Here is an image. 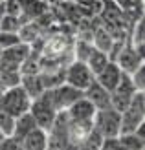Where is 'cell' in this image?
Instances as JSON below:
<instances>
[{
  "label": "cell",
  "mask_w": 145,
  "mask_h": 150,
  "mask_svg": "<svg viewBox=\"0 0 145 150\" xmlns=\"http://www.w3.org/2000/svg\"><path fill=\"white\" fill-rule=\"evenodd\" d=\"M145 123V90H138L127 104V108L121 112V128L119 134L134 132L138 125Z\"/></svg>",
  "instance_id": "obj_1"
},
{
  "label": "cell",
  "mask_w": 145,
  "mask_h": 150,
  "mask_svg": "<svg viewBox=\"0 0 145 150\" xmlns=\"http://www.w3.org/2000/svg\"><path fill=\"white\" fill-rule=\"evenodd\" d=\"M28 112L35 117V121H37V125H39L41 128L48 130L50 126H51V123H53V119H55L59 110L55 108V104H53L50 92H48V90H44L41 95H37V97L31 99Z\"/></svg>",
  "instance_id": "obj_2"
},
{
  "label": "cell",
  "mask_w": 145,
  "mask_h": 150,
  "mask_svg": "<svg viewBox=\"0 0 145 150\" xmlns=\"http://www.w3.org/2000/svg\"><path fill=\"white\" fill-rule=\"evenodd\" d=\"M29 103H31V99H29V95L22 90L20 84L9 86V88L2 90V93H0V110L11 114L13 117L28 112Z\"/></svg>",
  "instance_id": "obj_3"
},
{
  "label": "cell",
  "mask_w": 145,
  "mask_h": 150,
  "mask_svg": "<svg viewBox=\"0 0 145 150\" xmlns=\"http://www.w3.org/2000/svg\"><path fill=\"white\" fill-rule=\"evenodd\" d=\"M48 132V148L63 150L72 148L70 146V126H68V115L66 110H59Z\"/></svg>",
  "instance_id": "obj_4"
},
{
  "label": "cell",
  "mask_w": 145,
  "mask_h": 150,
  "mask_svg": "<svg viewBox=\"0 0 145 150\" xmlns=\"http://www.w3.org/2000/svg\"><path fill=\"white\" fill-rule=\"evenodd\" d=\"M94 128L101 134L103 137L119 136L121 112H118L116 108H112V106L96 110V114H94Z\"/></svg>",
  "instance_id": "obj_5"
},
{
  "label": "cell",
  "mask_w": 145,
  "mask_h": 150,
  "mask_svg": "<svg viewBox=\"0 0 145 150\" xmlns=\"http://www.w3.org/2000/svg\"><path fill=\"white\" fill-rule=\"evenodd\" d=\"M145 61V55H143V46H134L131 37H129L127 33V39L123 42V46H121L119 53L116 57V62L121 70H123L125 73H132L138 66H141Z\"/></svg>",
  "instance_id": "obj_6"
},
{
  "label": "cell",
  "mask_w": 145,
  "mask_h": 150,
  "mask_svg": "<svg viewBox=\"0 0 145 150\" xmlns=\"http://www.w3.org/2000/svg\"><path fill=\"white\" fill-rule=\"evenodd\" d=\"M94 79L96 77H94V73L90 71V68L86 66V62L77 61V59L72 61L64 68V82H68V84H72V86L79 88V90H85Z\"/></svg>",
  "instance_id": "obj_7"
},
{
  "label": "cell",
  "mask_w": 145,
  "mask_h": 150,
  "mask_svg": "<svg viewBox=\"0 0 145 150\" xmlns=\"http://www.w3.org/2000/svg\"><path fill=\"white\" fill-rule=\"evenodd\" d=\"M136 92H138V90H136V86L132 84L129 73L123 71V75H121V79L116 84V88L110 92V106L116 108L118 112H123L127 108V104L131 103V99L134 97Z\"/></svg>",
  "instance_id": "obj_8"
},
{
  "label": "cell",
  "mask_w": 145,
  "mask_h": 150,
  "mask_svg": "<svg viewBox=\"0 0 145 150\" xmlns=\"http://www.w3.org/2000/svg\"><path fill=\"white\" fill-rule=\"evenodd\" d=\"M48 92H50L51 101L57 110H66L72 103H75L79 97H83V90L68 84V82H61V84L50 88Z\"/></svg>",
  "instance_id": "obj_9"
},
{
  "label": "cell",
  "mask_w": 145,
  "mask_h": 150,
  "mask_svg": "<svg viewBox=\"0 0 145 150\" xmlns=\"http://www.w3.org/2000/svg\"><path fill=\"white\" fill-rule=\"evenodd\" d=\"M83 97H86V99L94 104L96 110H101V108H109L110 106V92L106 88H103L96 79L90 82L85 90H83Z\"/></svg>",
  "instance_id": "obj_10"
},
{
  "label": "cell",
  "mask_w": 145,
  "mask_h": 150,
  "mask_svg": "<svg viewBox=\"0 0 145 150\" xmlns=\"http://www.w3.org/2000/svg\"><path fill=\"white\" fill-rule=\"evenodd\" d=\"M19 4H20V20L24 24L42 17L50 7V2H46V0H19Z\"/></svg>",
  "instance_id": "obj_11"
},
{
  "label": "cell",
  "mask_w": 145,
  "mask_h": 150,
  "mask_svg": "<svg viewBox=\"0 0 145 150\" xmlns=\"http://www.w3.org/2000/svg\"><path fill=\"white\" fill-rule=\"evenodd\" d=\"M121 75H123V70H121L114 61H109L105 68L96 75V81H97L103 88L109 90V92H112V90L116 88V84L119 82Z\"/></svg>",
  "instance_id": "obj_12"
},
{
  "label": "cell",
  "mask_w": 145,
  "mask_h": 150,
  "mask_svg": "<svg viewBox=\"0 0 145 150\" xmlns=\"http://www.w3.org/2000/svg\"><path fill=\"white\" fill-rule=\"evenodd\" d=\"M20 148L24 150H46L48 148V132L35 126L31 132H28L20 141Z\"/></svg>",
  "instance_id": "obj_13"
},
{
  "label": "cell",
  "mask_w": 145,
  "mask_h": 150,
  "mask_svg": "<svg viewBox=\"0 0 145 150\" xmlns=\"http://www.w3.org/2000/svg\"><path fill=\"white\" fill-rule=\"evenodd\" d=\"M19 84L29 95V99L41 95L44 90H46L44 88V82H42V77H41V71L39 73H20V82Z\"/></svg>",
  "instance_id": "obj_14"
},
{
  "label": "cell",
  "mask_w": 145,
  "mask_h": 150,
  "mask_svg": "<svg viewBox=\"0 0 145 150\" xmlns=\"http://www.w3.org/2000/svg\"><path fill=\"white\" fill-rule=\"evenodd\" d=\"M35 126H39L35 121V117L29 114V112H24V114H20L15 117V126H13V134H11V137H15L20 143L22 137L26 136L28 132H31Z\"/></svg>",
  "instance_id": "obj_15"
},
{
  "label": "cell",
  "mask_w": 145,
  "mask_h": 150,
  "mask_svg": "<svg viewBox=\"0 0 145 150\" xmlns=\"http://www.w3.org/2000/svg\"><path fill=\"white\" fill-rule=\"evenodd\" d=\"M114 2L123 9V13L129 17L131 22L143 17V0H114Z\"/></svg>",
  "instance_id": "obj_16"
},
{
  "label": "cell",
  "mask_w": 145,
  "mask_h": 150,
  "mask_svg": "<svg viewBox=\"0 0 145 150\" xmlns=\"http://www.w3.org/2000/svg\"><path fill=\"white\" fill-rule=\"evenodd\" d=\"M109 61H110V59H109V55H106L105 51L94 48V50H92V53H90L88 59H86V66L90 68V71H92V73H94V77H96V75L106 66V62H109Z\"/></svg>",
  "instance_id": "obj_17"
},
{
  "label": "cell",
  "mask_w": 145,
  "mask_h": 150,
  "mask_svg": "<svg viewBox=\"0 0 145 150\" xmlns=\"http://www.w3.org/2000/svg\"><path fill=\"white\" fill-rule=\"evenodd\" d=\"M121 148L123 150H143L145 148V139H141L136 132H125L119 134Z\"/></svg>",
  "instance_id": "obj_18"
},
{
  "label": "cell",
  "mask_w": 145,
  "mask_h": 150,
  "mask_svg": "<svg viewBox=\"0 0 145 150\" xmlns=\"http://www.w3.org/2000/svg\"><path fill=\"white\" fill-rule=\"evenodd\" d=\"M24 22L20 20L19 15H9V13H4L0 17V29L2 31H13V33H19L20 28Z\"/></svg>",
  "instance_id": "obj_19"
},
{
  "label": "cell",
  "mask_w": 145,
  "mask_h": 150,
  "mask_svg": "<svg viewBox=\"0 0 145 150\" xmlns=\"http://www.w3.org/2000/svg\"><path fill=\"white\" fill-rule=\"evenodd\" d=\"M101 143H103V136L99 134L94 126H92V130H90L85 139L81 141V145L79 148H88V150H101Z\"/></svg>",
  "instance_id": "obj_20"
},
{
  "label": "cell",
  "mask_w": 145,
  "mask_h": 150,
  "mask_svg": "<svg viewBox=\"0 0 145 150\" xmlns=\"http://www.w3.org/2000/svg\"><path fill=\"white\" fill-rule=\"evenodd\" d=\"M13 126H15V117L7 112L0 110V132L4 134V137H9L13 134Z\"/></svg>",
  "instance_id": "obj_21"
},
{
  "label": "cell",
  "mask_w": 145,
  "mask_h": 150,
  "mask_svg": "<svg viewBox=\"0 0 145 150\" xmlns=\"http://www.w3.org/2000/svg\"><path fill=\"white\" fill-rule=\"evenodd\" d=\"M19 42H22L19 33L2 31V29H0V50H7V48H11V46H15V44H19Z\"/></svg>",
  "instance_id": "obj_22"
},
{
  "label": "cell",
  "mask_w": 145,
  "mask_h": 150,
  "mask_svg": "<svg viewBox=\"0 0 145 150\" xmlns=\"http://www.w3.org/2000/svg\"><path fill=\"white\" fill-rule=\"evenodd\" d=\"M129 77H131L136 90H145V64L138 66L132 73H129Z\"/></svg>",
  "instance_id": "obj_23"
},
{
  "label": "cell",
  "mask_w": 145,
  "mask_h": 150,
  "mask_svg": "<svg viewBox=\"0 0 145 150\" xmlns=\"http://www.w3.org/2000/svg\"><path fill=\"white\" fill-rule=\"evenodd\" d=\"M101 150H123V148H121V141H119V136L103 137Z\"/></svg>",
  "instance_id": "obj_24"
},
{
  "label": "cell",
  "mask_w": 145,
  "mask_h": 150,
  "mask_svg": "<svg viewBox=\"0 0 145 150\" xmlns=\"http://www.w3.org/2000/svg\"><path fill=\"white\" fill-rule=\"evenodd\" d=\"M63 2H79V0H63Z\"/></svg>",
  "instance_id": "obj_25"
},
{
  "label": "cell",
  "mask_w": 145,
  "mask_h": 150,
  "mask_svg": "<svg viewBox=\"0 0 145 150\" xmlns=\"http://www.w3.org/2000/svg\"><path fill=\"white\" fill-rule=\"evenodd\" d=\"M2 137H4V134H2V132H0V139H2Z\"/></svg>",
  "instance_id": "obj_26"
},
{
  "label": "cell",
  "mask_w": 145,
  "mask_h": 150,
  "mask_svg": "<svg viewBox=\"0 0 145 150\" xmlns=\"http://www.w3.org/2000/svg\"><path fill=\"white\" fill-rule=\"evenodd\" d=\"M4 2H6V0H0V4H4Z\"/></svg>",
  "instance_id": "obj_27"
},
{
  "label": "cell",
  "mask_w": 145,
  "mask_h": 150,
  "mask_svg": "<svg viewBox=\"0 0 145 150\" xmlns=\"http://www.w3.org/2000/svg\"><path fill=\"white\" fill-rule=\"evenodd\" d=\"M0 93H2V88H0Z\"/></svg>",
  "instance_id": "obj_28"
}]
</instances>
